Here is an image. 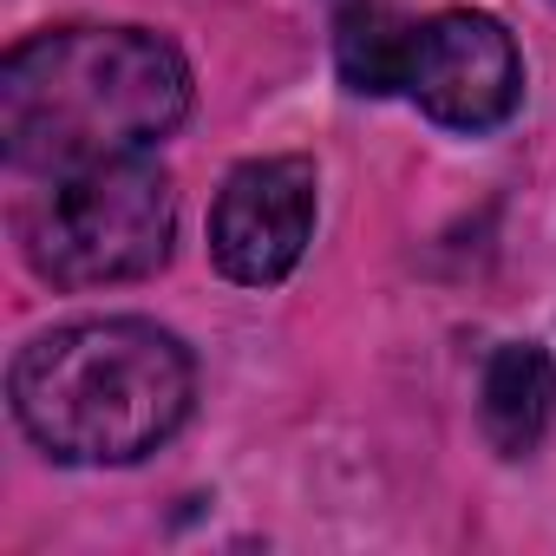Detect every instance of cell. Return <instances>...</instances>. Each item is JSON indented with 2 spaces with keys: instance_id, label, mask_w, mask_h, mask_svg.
<instances>
[{
  "instance_id": "cell-7",
  "label": "cell",
  "mask_w": 556,
  "mask_h": 556,
  "mask_svg": "<svg viewBox=\"0 0 556 556\" xmlns=\"http://www.w3.org/2000/svg\"><path fill=\"white\" fill-rule=\"evenodd\" d=\"M406 40H413V21L387 14L380 0H354V8L341 14V34H334V66H341V79L354 92L387 99V92H400Z\"/></svg>"
},
{
  "instance_id": "cell-1",
  "label": "cell",
  "mask_w": 556,
  "mask_h": 556,
  "mask_svg": "<svg viewBox=\"0 0 556 556\" xmlns=\"http://www.w3.org/2000/svg\"><path fill=\"white\" fill-rule=\"evenodd\" d=\"M190 112V66L144 27H53L0 66V144L21 170L138 157Z\"/></svg>"
},
{
  "instance_id": "cell-4",
  "label": "cell",
  "mask_w": 556,
  "mask_h": 556,
  "mask_svg": "<svg viewBox=\"0 0 556 556\" xmlns=\"http://www.w3.org/2000/svg\"><path fill=\"white\" fill-rule=\"evenodd\" d=\"M400 92L452 131H491L517 112L523 99V60L517 40L504 34V21L471 14V8H445L432 21H413L406 40V73Z\"/></svg>"
},
{
  "instance_id": "cell-5",
  "label": "cell",
  "mask_w": 556,
  "mask_h": 556,
  "mask_svg": "<svg viewBox=\"0 0 556 556\" xmlns=\"http://www.w3.org/2000/svg\"><path fill=\"white\" fill-rule=\"evenodd\" d=\"M315 236V164L308 157H249L223 177L210 210V255L229 282L275 289Z\"/></svg>"
},
{
  "instance_id": "cell-3",
  "label": "cell",
  "mask_w": 556,
  "mask_h": 556,
  "mask_svg": "<svg viewBox=\"0 0 556 556\" xmlns=\"http://www.w3.org/2000/svg\"><path fill=\"white\" fill-rule=\"evenodd\" d=\"M170 236H177V190L144 151L53 170L47 190L21 210V249L53 289L138 282V275L164 268Z\"/></svg>"
},
{
  "instance_id": "cell-2",
  "label": "cell",
  "mask_w": 556,
  "mask_h": 556,
  "mask_svg": "<svg viewBox=\"0 0 556 556\" xmlns=\"http://www.w3.org/2000/svg\"><path fill=\"white\" fill-rule=\"evenodd\" d=\"M21 432L60 465H138L157 452L197 393V367L157 321H73L14 354L8 374Z\"/></svg>"
},
{
  "instance_id": "cell-6",
  "label": "cell",
  "mask_w": 556,
  "mask_h": 556,
  "mask_svg": "<svg viewBox=\"0 0 556 556\" xmlns=\"http://www.w3.org/2000/svg\"><path fill=\"white\" fill-rule=\"evenodd\" d=\"M549 413H556V374H549V354L530 348V341H504L491 361H484V380H478V419H484V439L504 452V458H530L549 432Z\"/></svg>"
}]
</instances>
